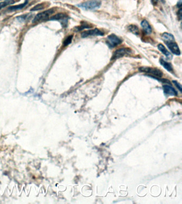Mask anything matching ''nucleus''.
Returning <instances> with one entry per match:
<instances>
[{
    "label": "nucleus",
    "instance_id": "nucleus-9",
    "mask_svg": "<svg viewBox=\"0 0 182 204\" xmlns=\"http://www.w3.org/2000/svg\"><path fill=\"white\" fill-rule=\"evenodd\" d=\"M141 26L142 27L143 31L146 34H150L152 32V28L150 26V24L148 23L146 20H143L141 22Z\"/></svg>",
    "mask_w": 182,
    "mask_h": 204
},
{
    "label": "nucleus",
    "instance_id": "nucleus-18",
    "mask_svg": "<svg viewBox=\"0 0 182 204\" xmlns=\"http://www.w3.org/2000/svg\"><path fill=\"white\" fill-rule=\"evenodd\" d=\"M73 36H69L65 39V41H64V46H67V45H69L72 42V40Z\"/></svg>",
    "mask_w": 182,
    "mask_h": 204
},
{
    "label": "nucleus",
    "instance_id": "nucleus-10",
    "mask_svg": "<svg viewBox=\"0 0 182 204\" xmlns=\"http://www.w3.org/2000/svg\"><path fill=\"white\" fill-rule=\"evenodd\" d=\"M158 48L161 52H162V53L166 56L167 58H168V59H171L172 58V55L166 49L164 45H162V44H159V45H158Z\"/></svg>",
    "mask_w": 182,
    "mask_h": 204
},
{
    "label": "nucleus",
    "instance_id": "nucleus-12",
    "mask_svg": "<svg viewBox=\"0 0 182 204\" xmlns=\"http://www.w3.org/2000/svg\"><path fill=\"white\" fill-rule=\"evenodd\" d=\"M160 62L161 65H162V66H164L166 70L169 72H172L173 71V66H171V64L167 62V61H164V60L160 59Z\"/></svg>",
    "mask_w": 182,
    "mask_h": 204
},
{
    "label": "nucleus",
    "instance_id": "nucleus-21",
    "mask_svg": "<svg viewBox=\"0 0 182 204\" xmlns=\"http://www.w3.org/2000/svg\"><path fill=\"white\" fill-rule=\"evenodd\" d=\"M161 1L162 3H164V0H161Z\"/></svg>",
    "mask_w": 182,
    "mask_h": 204
},
{
    "label": "nucleus",
    "instance_id": "nucleus-2",
    "mask_svg": "<svg viewBox=\"0 0 182 204\" xmlns=\"http://www.w3.org/2000/svg\"><path fill=\"white\" fill-rule=\"evenodd\" d=\"M54 12V10L53 9H49L44 11L43 12L38 13L33 20V23H36L39 22H44L48 20L49 16Z\"/></svg>",
    "mask_w": 182,
    "mask_h": 204
},
{
    "label": "nucleus",
    "instance_id": "nucleus-7",
    "mask_svg": "<svg viewBox=\"0 0 182 204\" xmlns=\"http://www.w3.org/2000/svg\"><path fill=\"white\" fill-rule=\"evenodd\" d=\"M166 45L170 51L177 56H179L180 54V51L179 48V46L175 41H170L166 43Z\"/></svg>",
    "mask_w": 182,
    "mask_h": 204
},
{
    "label": "nucleus",
    "instance_id": "nucleus-6",
    "mask_svg": "<svg viewBox=\"0 0 182 204\" xmlns=\"http://www.w3.org/2000/svg\"><path fill=\"white\" fill-rule=\"evenodd\" d=\"M104 33L98 29H94L88 31H85L81 33L82 37L86 38L89 36H103Z\"/></svg>",
    "mask_w": 182,
    "mask_h": 204
},
{
    "label": "nucleus",
    "instance_id": "nucleus-11",
    "mask_svg": "<svg viewBox=\"0 0 182 204\" xmlns=\"http://www.w3.org/2000/svg\"><path fill=\"white\" fill-rule=\"evenodd\" d=\"M162 38L164 41H165V43L170 42V41H173L175 40L173 35H171V34H169V33H167V32H165V33L162 34Z\"/></svg>",
    "mask_w": 182,
    "mask_h": 204
},
{
    "label": "nucleus",
    "instance_id": "nucleus-16",
    "mask_svg": "<svg viewBox=\"0 0 182 204\" xmlns=\"http://www.w3.org/2000/svg\"><path fill=\"white\" fill-rule=\"evenodd\" d=\"M15 3V1L13 0H6V1L1 2L0 3V10L2 9L3 7H5L6 6L10 5V4H13Z\"/></svg>",
    "mask_w": 182,
    "mask_h": 204
},
{
    "label": "nucleus",
    "instance_id": "nucleus-14",
    "mask_svg": "<svg viewBox=\"0 0 182 204\" xmlns=\"http://www.w3.org/2000/svg\"><path fill=\"white\" fill-rule=\"evenodd\" d=\"M27 4V1H26L25 2H24L23 3L20 4L18 6H11V7H10L8 9H9V10H11V11H15V10H20V9H23V8L25 7Z\"/></svg>",
    "mask_w": 182,
    "mask_h": 204
},
{
    "label": "nucleus",
    "instance_id": "nucleus-20",
    "mask_svg": "<svg viewBox=\"0 0 182 204\" xmlns=\"http://www.w3.org/2000/svg\"><path fill=\"white\" fill-rule=\"evenodd\" d=\"M151 2L153 6H157L158 2V0H151Z\"/></svg>",
    "mask_w": 182,
    "mask_h": 204
},
{
    "label": "nucleus",
    "instance_id": "nucleus-19",
    "mask_svg": "<svg viewBox=\"0 0 182 204\" xmlns=\"http://www.w3.org/2000/svg\"><path fill=\"white\" fill-rule=\"evenodd\" d=\"M173 82L174 84L175 85V86H176L177 88L179 89V90L181 92L182 91V86H181V85L176 80L173 81Z\"/></svg>",
    "mask_w": 182,
    "mask_h": 204
},
{
    "label": "nucleus",
    "instance_id": "nucleus-3",
    "mask_svg": "<svg viewBox=\"0 0 182 204\" xmlns=\"http://www.w3.org/2000/svg\"><path fill=\"white\" fill-rule=\"evenodd\" d=\"M139 70L142 72L150 74L151 75H154L155 77H161L163 75L162 72L157 68L143 66L139 68Z\"/></svg>",
    "mask_w": 182,
    "mask_h": 204
},
{
    "label": "nucleus",
    "instance_id": "nucleus-8",
    "mask_svg": "<svg viewBox=\"0 0 182 204\" xmlns=\"http://www.w3.org/2000/svg\"><path fill=\"white\" fill-rule=\"evenodd\" d=\"M163 90L165 94L169 96H177V93L174 88L169 85L163 86Z\"/></svg>",
    "mask_w": 182,
    "mask_h": 204
},
{
    "label": "nucleus",
    "instance_id": "nucleus-15",
    "mask_svg": "<svg viewBox=\"0 0 182 204\" xmlns=\"http://www.w3.org/2000/svg\"><path fill=\"white\" fill-rule=\"evenodd\" d=\"M128 29L130 32H132L135 35H138L139 34V30L138 27H137V26L132 25L128 27Z\"/></svg>",
    "mask_w": 182,
    "mask_h": 204
},
{
    "label": "nucleus",
    "instance_id": "nucleus-17",
    "mask_svg": "<svg viewBox=\"0 0 182 204\" xmlns=\"http://www.w3.org/2000/svg\"><path fill=\"white\" fill-rule=\"evenodd\" d=\"M44 3H40L38 4L36 6H35L34 7H32V9H31V11H39V10H42L44 9Z\"/></svg>",
    "mask_w": 182,
    "mask_h": 204
},
{
    "label": "nucleus",
    "instance_id": "nucleus-5",
    "mask_svg": "<svg viewBox=\"0 0 182 204\" xmlns=\"http://www.w3.org/2000/svg\"><path fill=\"white\" fill-rule=\"evenodd\" d=\"M132 53V50L129 48H119L114 52L112 56V60H117L119 58L123 57L124 56H128Z\"/></svg>",
    "mask_w": 182,
    "mask_h": 204
},
{
    "label": "nucleus",
    "instance_id": "nucleus-13",
    "mask_svg": "<svg viewBox=\"0 0 182 204\" xmlns=\"http://www.w3.org/2000/svg\"><path fill=\"white\" fill-rule=\"evenodd\" d=\"M67 18V15L63 13H58L55 14L50 19L51 20H64Z\"/></svg>",
    "mask_w": 182,
    "mask_h": 204
},
{
    "label": "nucleus",
    "instance_id": "nucleus-1",
    "mask_svg": "<svg viewBox=\"0 0 182 204\" xmlns=\"http://www.w3.org/2000/svg\"><path fill=\"white\" fill-rule=\"evenodd\" d=\"M101 6V2L98 0H91L78 5L79 7L86 10H94L98 9Z\"/></svg>",
    "mask_w": 182,
    "mask_h": 204
},
{
    "label": "nucleus",
    "instance_id": "nucleus-4",
    "mask_svg": "<svg viewBox=\"0 0 182 204\" xmlns=\"http://www.w3.org/2000/svg\"><path fill=\"white\" fill-rule=\"evenodd\" d=\"M122 40L114 34H111L107 38L106 43L110 48H114L121 44Z\"/></svg>",
    "mask_w": 182,
    "mask_h": 204
}]
</instances>
